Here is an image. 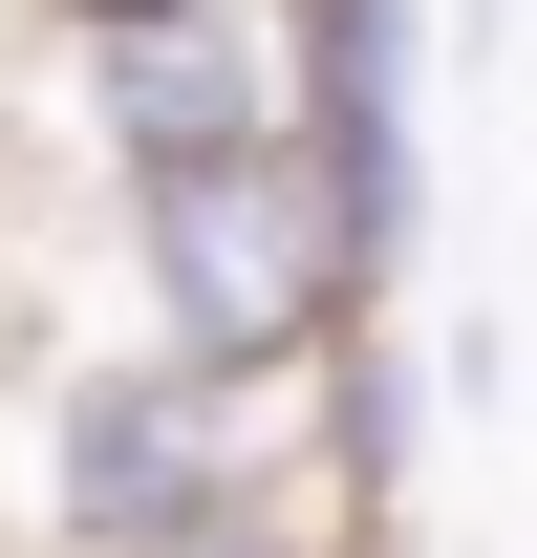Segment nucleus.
Wrapping results in <instances>:
<instances>
[{"label": "nucleus", "mask_w": 537, "mask_h": 558, "mask_svg": "<svg viewBox=\"0 0 537 558\" xmlns=\"http://www.w3.org/2000/svg\"><path fill=\"white\" fill-rule=\"evenodd\" d=\"M108 258H130L151 365H194L215 409H279V387H323L344 344H387V301L344 279L323 194H301V150H215V172L108 194Z\"/></svg>", "instance_id": "nucleus-1"}, {"label": "nucleus", "mask_w": 537, "mask_h": 558, "mask_svg": "<svg viewBox=\"0 0 537 558\" xmlns=\"http://www.w3.org/2000/svg\"><path fill=\"white\" fill-rule=\"evenodd\" d=\"M279 451V409H215L194 365H0V558H151L194 537V515H237Z\"/></svg>", "instance_id": "nucleus-2"}, {"label": "nucleus", "mask_w": 537, "mask_h": 558, "mask_svg": "<svg viewBox=\"0 0 537 558\" xmlns=\"http://www.w3.org/2000/svg\"><path fill=\"white\" fill-rule=\"evenodd\" d=\"M44 86L108 194L279 150V0H44Z\"/></svg>", "instance_id": "nucleus-3"}, {"label": "nucleus", "mask_w": 537, "mask_h": 558, "mask_svg": "<svg viewBox=\"0 0 537 558\" xmlns=\"http://www.w3.org/2000/svg\"><path fill=\"white\" fill-rule=\"evenodd\" d=\"M279 150H301L344 279L387 301L430 258V0H279Z\"/></svg>", "instance_id": "nucleus-4"}]
</instances>
